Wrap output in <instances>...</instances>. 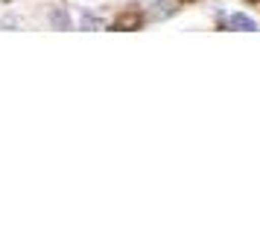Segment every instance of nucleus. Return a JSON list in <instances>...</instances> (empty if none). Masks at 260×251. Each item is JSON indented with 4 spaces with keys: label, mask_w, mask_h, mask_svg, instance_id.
<instances>
[{
    "label": "nucleus",
    "mask_w": 260,
    "mask_h": 251,
    "mask_svg": "<svg viewBox=\"0 0 260 251\" xmlns=\"http://www.w3.org/2000/svg\"><path fill=\"white\" fill-rule=\"evenodd\" d=\"M143 24V18H141V12H138V9H129V12H123V15H117V18H114V29H117V32H129V29H138V26Z\"/></svg>",
    "instance_id": "obj_1"
},
{
    "label": "nucleus",
    "mask_w": 260,
    "mask_h": 251,
    "mask_svg": "<svg viewBox=\"0 0 260 251\" xmlns=\"http://www.w3.org/2000/svg\"><path fill=\"white\" fill-rule=\"evenodd\" d=\"M228 26L237 29V32H254V29H260L257 21H254V18H248V15H243V12L231 15V18H228Z\"/></svg>",
    "instance_id": "obj_2"
},
{
    "label": "nucleus",
    "mask_w": 260,
    "mask_h": 251,
    "mask_svg": "<svg viewBox=\"0 0 260 251\" xmlns=\"http://www.w3.org/2000/svg\"><path fill=\"white\" fill-rule=\"evenodd\" d=\"M50 24H53V29H71V15H68V9H53L50 12Z\"/></svg>",
    "instance_id": "obj_3"
},
{
    "label": "nucleus",
    "mask_w": 260,
    "mask_h": 251,
    "mask_svg": "<svg viewBox=\"0 0 260 251\" xmlns=\"http://www.w3.org/2000/svg\"><path fill=\"white\" fill-rule=\"evenodd\" d=\"M82 29H103V21L96 18V15H82Z\"/></svg>",
    "instance_id": "obj_4"
},
{
    "label": "nucleus",
    "mask_w": 260,
    "mask_h": 251,
    "mask_svg": "<svg viewBox=\"0 0 260 251\" xmlns=\"http://www.w3.org/2000/svg\"><path fill=\"white\" fill-rule=\"evenodd\" d=\"M184 3H190V0H184Z\"/></svg>",
    "instance_id": "obj_5"
}]
</instances>
